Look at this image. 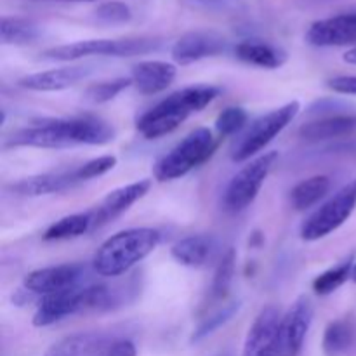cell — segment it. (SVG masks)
Masks as SVG:
<instances>
[{
	"instance_id": "obj_1",
	"label": "cell",
	"mask_w": 356,
	"mask_h": 356,
	"mask_svg": "<svg viewBox=\"0 0 356 356\" xmlns=\"http://www.w3.org/2000/svg\"><path fill=\"white\" fill-rule=\"evenodd\" d=\"M113 139L115 129L101 118H56V120H45L31 127L19 129L7 139L6 146L61 149L76 145L103 146Z\"/></svg>"
},
{
	"instance_id": "obj_2",
	"label": "cell",
	"mask_w": 356,
	"mask_h": 356,
	"mask_svg": "<svg viewBox=\"0 0 356 356\" xmlns=\"http://www.w3.org/2000/svg\"><path fill=\"white\" fill-rule=\"evenodd\" d=\"M219 96L214 86H191L170 94L146 111L138 120V131L145 139H159L176 131L191 113L202 111Z\"/></svg>"
},
{
	"instance_id": "obj_3",
	"label": "cell",
	"mask_w": 356,
	"mask_h": 356,
	"mask_svg": "<svg viewBox=\"0 0 356 356\" xmlns=\"http://www.w3.org/2000/svg\"><path fill=\"white\" fill-rule=\"evenodd\" d=\"M160 240L162 236L153 228H131L115 233L96 250L92 270L104 278L120 277L148 257Z\"/></svg>"
},
{
	"instance_id": "obj_4",
	"label": "cell",
	"mask_w": 356,
	"mask_h": 356,
	"mask_svg": "<svg viewBox=\"0 0 356 356\" xmlns=\"http://www.w3.org/2000/svg\"><path fill=\"white\" fill-rule=\"evenodd\" d=\"M113 296L104 285L75 287L44 296L33 315L35 327H49L76 313L104 312L111 308Z\"/></svg>"
},
{
	"instance_id": "obj_5",
	"label": "cell",
	"mask_w": 356,
	"mask_h": 356,
	"mask_svg": "<svg viewBox=\"0 0 356 356\" xmlns=\"http://www.w3.org/2000/svg\"><path fill=\"white\" fill-rule=\"evenodd\" d=\"M216 148H218V139L214 138L211 129H195L155 163L153 176L160 183L179 179L207 162L214 155Z\"/></svg>"
},
{
	"instance_id": "obj_6",
	"label": "cell",
	"mask_w": 356,
	"mask_h": 356,
	"mask_svg": "<svg viewBox=\"0 0 356 356\" xmlns=\"http://www.w3.org/2000/svg\"><path fill=\"white\" fill-rule=\"evenodd\" d=\"M156 38H92L73 44L58 45L44 51L42 58L49 61H79L90 56H113V58H132L148 54L159 49Z\"/></svg>"
},
{
	"instance_id": "obj_7",
	"label": "cell",
	"mask_w": 356,
	"mask_h": 356,
	"mask_svg": "<svg viewBox=\"0 0 356 356\" xmlns=\"http://www.w3.org/2000/svg\"><path fill=\"white\" fill-rule=\"evenodd\" d=\"M299 110H301V104L298 101H291V103L284 104V106L277 108V110L270 111V113L263 115L261 118H257L252 125L249 127V131L243 134V138L240 139V143L236 145L235 152H233L232 159L233 162L242 163L249 162L252 156H256L257 153L263 152L296 117H298Z\"/></svg>"
},
{
	"instance_id": "obj_8",
	"label": "cell",
	"mask_w": 356,
	"mask_h": 356,
	"mask_svg": "<svg viewBox=\"0 0 356 356\" xmlns=\"http://www.w3.org/2000/svg\"><path fill=\"white\" fill-rule=\"evenodd\" d=\"M356 209V179L344 184L334 197H330L320 209H316L301 226V238L316 242L339 229Z\"/></svg>"
},
{
	"instance_id": "obj_9",
	"label": "cell",
	"mask_w": 356,
	"mask_h": 356,
	"mask_svg": "<svg viewBox=\"0 0 356 356\" xmlns=\"http://www.w3.org/2000/svg\"><path fill=\"white\" fill-rule=\"evenodd\" d=\"M278 160L277 152H268L263 155L250 160L247 165H243L238 172L229 181L228 188L225 191L222 204L228 212H242L252 204L259 195L264 181L270 176L271 169Z\"/></svg>"
},
{
	"instance_id": "obj_10",
	"label": "cell",
	"mask_w": 356,
	"mask_h": 356,
	"mask_svg": "<svg viewBox=\"0 0 356 356\" xmlns=\"http://www.w3.org/2000/svg\"><path fill=\"white\" fill-rule=\"evenodd\" d=\"M313 308L312 299L301 296L289 312L282 316L280 332H278V356H299L305 346L306 336L312 327Z\"/></svg>"
},
{
	"instance_id": "obj_11",
	"label": "cell",
	"mask_w": 356,
	"mask_h": 356,
	"mask_svg": "<svg viewBox=\"0 0 356 356\" xmlns=\"http://www.w3.org/2000/svg\"><path fill=\"white\" fill-rule=\"evenodd\" d=\"M282 316L277 306H264L247 332L242 356H278Z\"/></svg>"
},
{
	"instance_id": "obj_12",
	"label": "cell",
	"mask_w": 356,
	"mask_h": 356,
	"mask_svg": "<svg viewBox=\"0 0 356 356\" xmlns=\"http://www.w3.org/2000/svg\"><path fill=\"white\" fill-rule=\"evenodd\" d=\"M86 268L82 264H58V266H47L35 270L24 277V291L37 296H49L56 292L68 291V289L79 287Z\"/></svg>"
},
{
	"instance_id": "obj_13",
	"label": "cell",
	"mask_w": 356,
	"mask_h": 356,
	"mask_svg": "<svg viewBox=\"0 0 356 356\" xmlns=\"http://www.w3.org/2000/svg\"><path fill=\"white\" fill-rule=\"evenodd\" d=\"M226 51L222 35L209 30L188 31L172 45V59L177 65H191L200 59L219 56Z\"/></svg>"
},
{
	"instance_id": "obj_14",
	"label": "cell",
	"mask_w": 356,
	"mask_h": 356,
	"mask_svg": "<svg viewBox=\"0 0 356 356\" xmlns=\"http://www.w3.org/2000/svg\"><path fill=\"white\" fill-rule=\"evenodd\" d=\"M306 40L315 47H356V16L350 13L315 21L306 31Z\"/></svg>"
},
{
	"instance_id": "obj_15",
	"label": "cell",
	"mask_w": 356,
	"mask_h": 356,
	"mask_svg": "<svg viewBox=\"0 0 356 356\" xmlns=\"http://www.w3.org/2000/svg\"><path fill=\"white\" fill-rule=\"evenodd\" d=\"M149 188H152V181L141 179L110 191V193L103 198V202H101L96 209L90 211L94 219V228L106 225L111 219L124 214L131 205H134L136 202L141 200V198L148 193Z\"/></svg>"
},
{
	"instance_id": "obj_16",
	"label": "cell",
	"mask_w": 356,
	"mask_h": 356,
	"mask_svg": "<svg viewBox=\"0 0 356 356\" xmlns=\"http://www.w3.org/2000/svg\"><path fill=\"white\" fill-rule=\"evenodd\" d=\"M118 341L101 334H76L56 343L47 356H115Z\"/></svg>"
},
{
	"instance_id": "obj_17",
	"label": "cell",
	"mask_w": 356,
	"mask_h": 356,
	"mask_svg": "<svg viewBox=\"0 0 356 356\" xmlns=\"http://www.w3.org/2000/svg\"><path fill=\"white\" fill-rule=\"evenodd\" d=\"M92 72L90 66H65V68L47 70V72L31 73L19 80V86L37 92H54V90L68 89L80 80L86 79Z\"/></svg>"
},
{
	"instance_id": "obj_18",
	"label": "cell",
	"mask_w": 356,
	"mask_h": 356,
	"mask_svg": "<svg viewBox=\"0 0 356 356\" xmlns=\"http://www.w3.org/2000/svg\"><path fill=\"white\" fill-rule=\"evenodd\" d=\"M177 70L172 63L141 61L132 66V86L145 96H155L163 92L174 82Z\"/></svg>"
},
{
	"instance_id": "obj_19",
	"label": "cell",
	"mask_w": 356,
	"mask_h": 356,
	"mask_svg": "<svg viewBox=\"0 0 356 356\" xmlns=\"http://www.w3.org/2000/svg\"><path fill=\"white\" fill-rule=\"evenodd\" d=\"M82 181L76 176V169L63 170V172H47L38 176L26 177L17 183L10 184V190L21 197H42V195L59 193V191L70 190Z\"/></svg>"
},
{
	"instance_id": "obj_20",
	"label": "cell",
	"mask_w": 356,
	"mask_h": 356,
	"mask_svg": "<svg viewBox=\"0 0 356 356\" xmlns=\"http://www.w3.org/2000/svg\"><path fill=\"white\" fill-rule=\"evenodd\" d=\"M218 242L211 235H191L174 243L170 254L179 264L188 268H202L214 257Z\"/></svg>"
},
{
	"instance_id": "obj_21",
	"label": "cell",
	"mask_w": 356,
	"mask_h": 356,
	"mask_svg": "<svg viewBox=\"0 0 356 356\" xmlns=\"http://www.w3.org/2000/svg\"><path fill=\"white\" fill-rule=\"evenodd\" d=\"M235 56L245 65L264 70H277L287 63V52L263 40H243L236 44Z\"/></svg>"
},
{
	"instance_id": "obj_22",
	"label": "cell",
	"mask_w": 356,
	"mask_h": 356,
	"mask_svg": "<svg viewBox=\"0 0 356 356\" xmlns=\"http://www.w3.org/2000/svg\"><path fill=\"white\" fill-rule=\"evenodd\" d=\"M356 127V118L351 117H327L322 120L308 122L299 129V136L306 141H325L350 134Z\"/></svg>"
},
{
	"instance_id": "obj_23",
	"label": "cell",
	"mask_w": 356,
	"mask_h": 356,
	"mask_svg": "<svg viewBox=\"0 0 356 356\" xmlns=\"http://www.w3.org/2000/svg\"><path fill=\"white\" fill-rule=\"evenodd\" d=\"M94 229V219L89 212H80V214L65 216L52 222L44 233V240L56 242V240H72L86 235L87 232Z\"/></svg>"
},
{
	"instance_id": "obj_24",
	"label": "cell",
	"mask_w": 356,
	"mask_h": 356,
	"mask_svg": "<svg viewBox=\"0 0 356 356\" xmlns=\"http://www.w3.org/2000/svg\"><path fill=\"white\" fill-rule=\"evenodd\" d=\"M330 190V179L327 176H313L296 184L291 191V204L296 211L302 212L318 204Z\"/></svg>"
},
{
	"instance_id": "obj_25",
	"label": "cell",
	"mask_w": 356,
	"mask_h": 356,
	"mask_svg": "<svg viewBox=\"0 0 356 356\" xmlns=\"http://www.w3.org/2000/svg\"><path fill=\"white\" fill-rule=\"evenodd\" d=\"M356 325L351 318H339L330 323L323 334V351L329 356L346 353L355 344Z\"/></svg>"
},
{
	"instance_id": "obj_26",
	"label": "cell",
	"mask_w": 356,
	"mask_h": 356,
	"mask_svg": "<svg viewBox=\"0 0 356 356\" xmlns=\"http://www.w3.org/2000/svg\"><path fill=\"white\" fill-rule=\"evenodd\" d=\"M40 28L30 19L3 16L0 21V38L3 45H28L37 42Z\"/></svg>"
},
{
	"instance_id": "obj_27",
	"label": "cell",
	"mask_w": 356,
	"mask_h": 356,
	"mask_svg": "<svg viewBox=\"0 0 356 356\" xmlns=\"http://www.w3.org/2000/svg\"><path fill=\"white\" fill-rule=\"evenodd\" d=\"M353 257H350L344 263L337 264V266L330 268V270L323 271L322 275L313 280V291H315L316 296H330L332 292H336L337 289L343 287L348 282V278L353 277Z\"/></svg>"
},
{
	"instance_id": "obj_28",
	"label": "cell",
	"mask_w": 356,
	"mask_h": 356,
	"mask_svg": "<svg viewBox=\"0 0 356 356\" xmlns=\"http://www.w3.org/2000/svg\"><path fill=\"white\" fill-rule=\"evenodd\" d=\"M235 264H236L235 250L229 249L228 252L221 257L218 268H216L214 280H212V287H211L212 299H222L226 294H228L229 287H232L233 277H235Z\"/></svg>"
},
{
	"instance_id": "obj_29",
	"label": "cell",
	"mask_w": 356,
	"mask_h": 356,
	"mask_svg": "<svg viewBox=\"0 0 356 356\" xmlns=\"http://www.w3.org/2000/svg\"><path fill=\"white\" fill-rule=\"evenodd\" d=\"M131 86H132L131 76H129V79H113V80H104V82L92 83V86L87 87L86 99L94 104L108 103V101L115 99L122 90H125Z\"/></svg>"
},
{
	"instance_id": "obj_30",
	"label": "cell",
	"mask_w": 356,
	"mask_h": 356,
	"mask_svg": "<svg viewBox=\"0 0 356 356\" xmlns=\"http://www.w3.org/2000/svg\"><path fill=\"white\" fill-rule=\"evenodd\" d=\"M247 111L240 106H229L218 115L216 120V131L219 138H228L242 131L247 124Z\"/></svg>"
},
{
	"instance_id": "obj_31",
	"label": "cell",
	"mask_w": 356,
	"mask_h": 356,
	"mask_svg": "<svg viewBox=\"0 0 356 356\" xmlns=\"http://www.w3.org/2000/svg\"><path fill=\"white\" fill-rule=\"evenodd\" d=\"M115 165H117V156L113 155L97 156V159H92L89 160V162L76 167V176H79V179L82 181V183H86V181L94 179V177L104 176V174L110 172Z\"/></svg>"
},
{
	"instance_id": "obj_32",
	"label": "cell",
	"mask_w": 356,
	"mask_h": 356,
	"mask_svg": "<svg viewBox=\"0 0 356 356\" xmlns=\"http://www.w3.org/2000/svg\"><path fill=\"white\" fill-rule=\"evenodd\" d=\"M96 17L103 23L108 24H120L131 21L132 13L129 9L127 3L118 2V0H111V2L101 3L96 9Z\"/></svg>"
},
{
	"instance_id": "obj_33",
	"label": "cell",
	"mask_w": 356,
	"mask_h": 356,
	"mask_svg": "<svg viewBox=\"0 0 356 356\" xmlns=\"http://www.w3.org/2000/svg\"><path fill=\"white\" fill-rule=\"evenodd\" d=\"M236 309H238V305H229L228 308L221 309V312H218L216 315L209 316L207 320H204V322L198 325V329L193 332L191 341H193V343H197V341L204 339V337H207L209 334H212L214 330H218L219 327L225 325V323L228 322L233 315H235Z\"/></svg>"
},
{
	"instance_id": "obj_34",
	"label": "cell",
	"mask_w": 356,
	"mask_h": 356,
	"mask_svg": "<svg viewBox=\"0 0 356 356\" xmlns=\"http://www.w3.org/2000/svg\"><path fill=\"white\" fill-rule=\"evenodd\" d=\"M330 90L339 94H348V96H356V76L353 75H343L330 79L327 83Z\"/></svg>"
},
{
	"instance_id": "obj_35",
	"label": "cell",
	"mask_w": 356,
	"mask_h": 356,
	"mask_svg": "<svg viewBox=\"0 0 356 356\" xmlns=\"http://www.w3.org/2000/svg\"><path fill=\"white\" fill-rule=\"evenodd\" d=\"M343 59L346 63H350V65H356V47L350 49V51L343 56Z\"/></svg>"
},
{
	"instance_id": "obj_36",
	"label": "cell",
	"mask_w": 356,
	"mask_h": 356,
	"mask_svg": "<svg viewBox=\"0 0 356 356\" xmlns=\"http://www.w3.org/2000/svg\"><path fill=\"white\" fill-rule=\"evenodd\" d=\"M58 2H96V0H58Z\"/></svg>"
},
{
	"instance_id": "obj_37",
	"label": "cell",
	"mask_w": 356,
	"mask_h": 356,
	"mask_svg": "<svg viewBox=\"0 0 356 356\" xmlns=\"http://www.w3.org/2000/svg\"><path fill=\"white\" fill-rule=\"evenodd\" d=\"M346 13H350V14H353V16H356V6L351 7L350 10H346Z\"/></svg>"
},
{
	"instance_id": "obj_38",
	"label": "cell",
	"mask_w": 356,
	"mask_h": 356,
	"mask_svg": "<svg viewBox=\"0 0 356 356\" xmlns=\"http://www.w3.org/2000/svg\"><path fill=\"white\" fill-rule=\"evenodd\" d=\"M351 278H353V280L356 282V264H355V268H353V277H351Z\"/></svg>"
}]
</instances>
